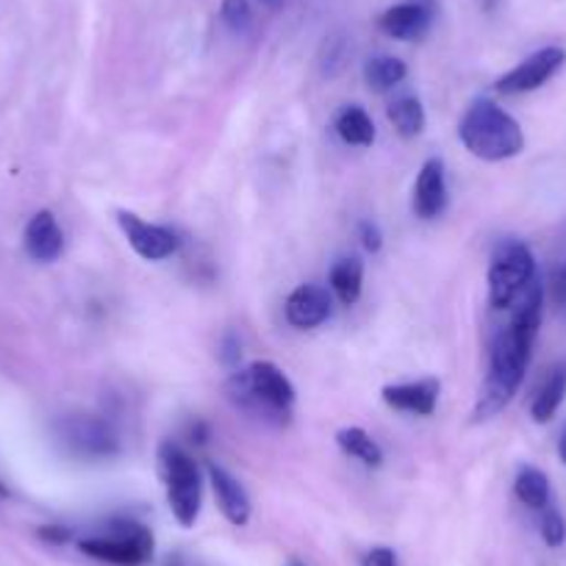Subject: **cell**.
<instances>
[{"instance_id":"7402d4cb","label":"cell","mask_w":566,"mask_h":566,"mask_svg":"<svg viewBox=\"0 0 566 566\" xmlns=\"http://www.w3.org/2000/svg\"><path fill=\"white\" fill-rule=\"evenodd\" d=\"M514 494L520 497V503H525L527 509H547L549 505V481L542 470L536 467H522L516 472L514 481Z\"/></svg>"},{"instance_id":"3957f363","label":"cell","mask_w":566,"mask_h":566,"mask_svg":"<svg viewBox=\"0 0 566 566\" xmlns=\"http://www.w3.org/2000/svg\"><path fill=\"white\" fill-rule=\"evenodd\" d=\"M459 136L461 145L475 159L483 161L514 159L525 148V134H522L520 123L494 101L472 103L464 117H461Z\"/></svg>"},{"instance_id":"6da1fadb","label":"cell","mask_w":566,"mask_h":566,"mask_svg":"<svg viewBox=\"0 0 566 566\" xmlns=\"http://www.w3.org/2000/svg\"><path fill=\"white\" fill-rule=\"evenodd\" d=\"M514 306V317H511V323L505 328L497 331V336L492 342V350H489L486 384H483L475 413H472L475 422L497 417L514 400L522 380H525L533 342L538 336V325H542L544 312V286L538 281V275L533 277V283L522 292V297Z\"/></svg>"},{"instance_id":"603a6c76","label":"cell","mask_w":566,"mask_h":566,"mask_svg":"<svg viewBox=\"0 0 566 566\" xmlns=\"http://www.w3.org/2000/svg\"><path fill=\"white\" fill-rule=\"evenodd\" d=\"M222 23L233 31V34H248L253 29V7L248 0H222Z\"/></svg>"},{"instance_id":"5b68a950","label":"cell","mask_w":566,"mask_h":566,"mask_svg":"<svg viewBox=\"0 0 566 566\" xmlns=\"http://www.w3.org/2000/svg\"><path fill=\"white\" fill-rule=\"evenodd\" d=\"M78 549L90 558L112 566H145L156 553V538L150 527L134 520H112L106 531L86 536Z\"/></svg>"},{"instance_id":"5bb4252c","label":"cell","mask_w":566,"mask_h":566,"mask_svg":"<svg viewBox=\"0 0 566 566\" xmlns=\"http://www.w3.org/2000/svg\"><path fill=\"white\" fill-rule=\"evenodd\" d=\"M206 475H209L211 492H214L222 516H226V520L237 527L248 525L250 514H253V505H250V497H248V492H244L242 483H239L237 478L226 470V467L214 464V461L206 467Z\"/></svg>"},{"instance_id":"d4e9b609","label":"cell","mask_w":566,"mask_h":566,"mask_svg":"<svg viewBox=\"0 0 566 566\" xmlns=\"http://www.w3.org/2000/svg\"><path fill=\"white\" fill-rule=\"evenodd\" d=\"M358 239H361V244L367 253H378V250L384 248V233H380L378 222H373V220H364L361 226H358Z\"/></svg>"},{"instance_id":"83f0119b","label":"cell","mask_w":566,"mask_h":566,"mask_svg":"<svg viewBox=\"0 0 566 566\" xmlns=\"http://www.w3.org/2000/svg\"><path fill=\"white\" fill-rule=\"evenodd\" d=\"M345 56H347L345 40H342V36H331V40L325 42V59H331V62H325L328 64V73H334L336 67H342V59Z\"/></svg>"},{"instance_id":"cb8c5ba5","label":"cell","mask_w":566,"mask_h":566,"mask_svg":"<svg viewBox=\"0 0 566 566\" xmlns=\"http://www.w3.org/2000/svg\"><path fill=\"white\" fill-rule=\"evenodd\" d=\"M538 531L547 547H560L566 542V520L560 516V511L555 509H542V522H538Z\"/></svg>"},{"instance_id":"9a60e30c","label":"cell","mask_w":566,"mask_h":566,"mask_svg":"<svg viewBox=\"0 0 566 566\" xmlns=\"http://www.w3.org/2000/svg\"><path fill=\"white\" fill-rule=\"evenodd\" d=\"M25 250L31 259L42 264H51L64 253V231L53 211L42 209L31 217L25 226Z\"/></svg>"},{"instance_id":"e0dca14e","label":"cell","mask_w":566,"mask_h":566,"mask_svg":"<svg viewBox=\"0 0 566 566\" xmlns=\"http://www.w3.org/2000/svg\"><path fill=\"white\" fill-rule=\"evenodd\" d=\"M336 134L345 145H353V148H373L375 142V123L361 106H345L339 114H336L334 123Z\"/></svg>"},{"instance_id":"7a4b0ae2","label":"cell","mask_w":566,"mask_h":566,"mask_svg":"<svg viewBox=\"0 0 566 566\" xmlns=\"http://www.w3.org/2000/svg\"><path fill=\"white\" fill-rule=\"evenodd\" d=\"M228 397L233 406L255 419L272 424L290 422V411L295 406V386L277 364L253 361L248 369H237L228 380Z\"/></svg>"},{"instance_id":"2e32d148","label":"cell","mask_w":566,"mask_h":566,"mask_svg":"<svg viewBox=\"0 0 566 566\" xmlns=\"http://www.w3.org/2000/svg\"><path fill=\"white\" fill-rule=\"evenodd\" d=\"M331 295L342 303V306H356L364 290V264L361 259L350 255V259H339L331 266L328 275Z\"/></svg>"},{"instance_id":"f1b7e54d","label":"cell","mask_w":566,"mask_h":566,"mask_svg":"<svg viewBox=\"0 0 566 566\" xmlns=\"http://www.w3.org/2000/svg\"><path fill=\"white\" fill-rule=\"evenodd\" d=\"M361 566H397L395 549H389V547H373L367 555H364Z\"/></svg>"},{"instance_id":"ac0fdd59","label":"cell","mask_w":566,"mask_h":566,"mask_svg":"<svg viewBox=\"0 0 566 566\" xmlns=\"http://www.w3.org/2000/svg\"><path fill=\"white\" fill-rule=\"evenodd\" d=\"M386 117H389V123L395 125V130L402 139H413V136L422 134L424 125H428V114H424L422 101L413 95L395 97V101L386 106Z\"/></svg>"},{"instance_id":"7c38bea8","label":"cell","mask_w":566,"mask_h":566,"mask_svg":"<svg viewBox=\"0 0 566 566\" xmlns=\"http://www.w3.org/2000/svg\"><path fill=\"white\" fill-rule=\"evenodd\" d=\"M411 209L419 220H437L448 209V176L442 159H428L413 184Z\"/></svg>"},{"instance_id":"ffe728a7","label":"cell","mask_w":566,"mask_h":566,"mask_svg":"<svg viewBox=\"0 0 566 566\" xmlns=\"http://www.w3.org/2000/svg\"><path fill=\"white\" fill-rule=\"evenodd\" d=\"M336 444H339L342 453L350 455V459H356V461H361L364 467L384 464V450H380V444L375 442V439L369 437L364 428H358V424L342 428V431L336 433Z\"/></svg>"},{"instance_id":"52a82bcc","label":"cell","mask_w":566,"mask_h":566,"mask_svg":"<svg viewBox=\"0 0 566 566\" xmlns=\"http://www.w3.org/2000/svg\"><path fill=\"white\" fill-rule=\"evenodd\" d=\"M59 437H62L64 448H70L81 459L106 461L119 455L117 431H114L106 419L90 417V413L64 417L59 422Z\"/></svg>"},{"instance_id":"9c48e42d","label":"cell","mask_w":566,"mask_h":566,"mask_svg":"<svg viewBox=\"0 0 566 566\" xmlns=\"http://www.w3.org/2000/svg\"><path fill=\"white\" fill-rule=\"evenodd\" d=\"M566 64V51L558 45H547L542 51L531 53L525 62L516 64L514 70L497 78L494 90L500 95H525V92L538 90V86L547 84L555 73Z\"/></svg>"},{"instance_id":"f546056e","label":"cell","mask_w":566,"mask_h":566,"mask_svg":"<svg viewBox=\"0 0 566 566\" xmlns=\"http://www.w3.org/2000/svg\"><path fill=\"white\" fill-rule=\"evenodd\" d=\"M40 538H42V542H51V544H64V542H70V527L42 525L40 527Z\"/></svg>"},{"instance_id":"44dd1931","label":"cell","mask_w":566,"mask_h":566,"mask_svg":"<svg viewBox=\"0 0 566 566\" xmlns=\"http://www.w3.org/2000/svg\"><path fill=\"white\" fill-rule=\"evenodd\" d=\"M408 67L402 59L389 56V53H380V56H373L367 64H364V81L373 92H389L395 86H400L406 81Z\"/></svg>"},{"instance_id":"4fadbf2b","label":"cell","mask_w":566,"mask_h":566,"mask_svg":"<svg viewBox=\"0 0 566 566\" xmlns=\"http://www.w3.org/2000/svg\"><path fill=\"white\" fill-rule=\"evenodd\" d=\"M439 395H442V384L437 378L389 384L380 391L386 406L395 408V411L413 413V417H431L439 406Z\"/></svg>"},{"instance_id":"484cf974","label":"cell","mask_w":566,"mask_h":566,"mask_svg":"<svg viewBox=\"0 0 566 566\" xmlns=\"http://www.w3.org/2000/svg\"><path fill=\"white\" fill-rule=\"evenodd\" d=\"M549 297L555 306H566V259L549 275Z\"/></svg>"},{"instance_id":"836d02e7","label":"cell","mask_w":566,"mask_h":566,"mask_svg":"<svg viewBox=\"0 0 566 566\" xmlns=\"http://www.w3.org/2000/svg\"><path fill=\"white\" fill-rule=\"evenodd\" d=\"M290 566H303V564H290Z\"/></svg>"},{"instance_id":"4316f807","label":"cell","mask_w":566,"mask_h":566,"mask_svg":"<svg viewBox=\"0 0 566 566\" xmlns=\"http://www.w3.org/2000/svg\"><path fill=\"white\" fill-rule=\"evenodd\" d=\"M220 358H222V364H226L228 369H237L239 367V358H242V342H239L233 334H228L226 339H222Z\"/></svg>"},{"instance_id":"ba28073f","label":"cell","mask_w":566,"mask_h":566,"mask_svg":"<svg viewBox=\"0 0 566 566\" xmlns=\"http://www.w3.org/2000/svg\"><path fill=\"white\" fill-rule=\"evenodd\" d=\"M117 226L134 253L145 261H165L181 250V239L172 228L156 226V222L142 220L134 211H117Z\"/></svg>"},{"instance_id":"1f68e13d","label":"cell","mask_w":566,"mask_h":566,"mask_svg":"<svg viewBox=\"0 0 566 566\" xmlns=\"http://www.w3.org/2000/svg\"><path fill=\"white\" fill-rule=\"evenodd\" d=\"M0 497H9V489L3 486V481H0Z\"/></svg>"},{"instance_id":"8992f818","label":"cell","mask_w":566,"mask_h":566,"mask_svg":"<svg viewBox=\"0 0 566 566\" xmlns=\"http://www.w3.org/2000/svg\"><path fill=\"white\" fill-rule=\"evenodd\" d=\"M536 277V259L531 248L520 239H505L497 244L489 264V303L492 308L503 312L522 297Z\"/></svg>"},{"instance_id":"d6a6232c","label":"cell","mask_w":566,"mask_h":566,"mask_svg":"<svg viewBox=\"0 0 566 566\" xmlns=\"http://www.w3.org/2000/svg\"><path fill=\"white\" fill-rule=\"evenodd\" d=\"M266 3H275V0H266Z\"/></svg>"},{"instance_id":"277c9868","label":"cell","mask_w":566,"mask_h":566,"mask_svg":"<svg viewBox=\"0 0 566 566\" xmlns=\"http://www.w3.org/2000/svg\"><path fill=\"white\" fill-rule=\"evenodd\" d=\"M159 472L167 489V505L181 527H195L203 509V475L200 467L181 444H159Z\"/></svg>"},{"instance_id":"8fae6325","label":"cell","mask_w":566,"mask_h":566,"mask_svg":"<svg viewBox=\"0 0 566 566\" xmlns=\"http://www.w3.org/2000/svg\"><path fill=\"white\" fill-rule=\"evenodd\" d=\"M286 323L297 331H312L328 323L334 312V295L319 283H301L290 297H286Z\"/></svg>"},{"instance_id":"30bf717a","label":"cell","mask_w":566,"mask_h":566,"mask_svg":"<svg viewBox=\"0 0 566 566\" xmlns=\"http://www.w3.org/2000/svg\"><path fill=\"white\" fill-rule=\"evenodd\" d=\"M433 20H437L433 0H402L380 14L378 29L391 40L417 42L431 31Z\"/></svg>"},{"instance_id":"4dcf8cb0","label":"cell","mask_w":566,"mask_h":566,"mask_svg":"<svg viewBox=\"0 0 566 566\" xmlns=\"http://www.w3.org/2000/svg\"><path fill=\"white\" fill-rule=\"evenodd\" d=\"M558 459L566 464V422L560 424V433H558Z\"/></svg>"},{"instance_id":"d6986e66","label":"cell","mask_w":566,"mask_h":566,"mask_svg":"<svg viewBox=\"0 0 566 566\" xmlns=\"http://www.w3.org/2000/svg\"><path fill=\"white\" fill-rule=\"evenodd\" d=\"M566 397V364H558L553 373L547 375V380L542 384V389L536 391L533 397V406H531V417L533 422L544 424L555 417V411L560 408Z\"/></svg>"}]
</instances>
